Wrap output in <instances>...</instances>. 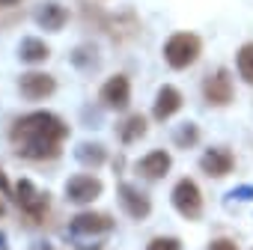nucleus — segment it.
Segmentation results:
<instances>
[{
  "instance_id": "1",
  "label": "nucleus",
  "mask_w": 253,
  "mask_h": 250,
  "mask_svg": "<svg viewBox=\"0 0 253 250\" xmlns=\"http://www.w3.org/2000/svg\"><path fill=\"white\" fill-rule=\"evenodd\" d=\"M66 134H69V125L60 116L36 110V113L21 116L12 125L9 140H12V146H15V152L21 158L45 161V158H57L60 155V146L66 140Z\"/></svg>"
},
{
  "instance_id": "2",
  "label": "nucleus",
  "mask_w": 253,
  "mask_h": 250,
  "mask_svg": "<svg viewBox=\"0 0 253 250\" xmlns=\"http://www.w3.org/2000/svg\"><path fill=\"white\" fill-rule=\"evenodd\" d=\"M110 229H113V220L107 214H92V211H84V214L72 217V223H69V232H72L78 250H95V247H101L98 241Z\"/></svg>"
},
{
  "instance_id": "3",
  "label": "nucleus",
  "mask_w": 253,
  "mask_h": 250,
  "mask_svg": "<svg viewBox=\"0 0 253 250\" xmlns=\"http://www.w3.org/2000/svg\"><path fill=\"white\" fill-rule=\"evenodd\" d=\"M200 51H203L200 36H194V33H176V36H170L167 45H164V60H167L173 69H188V66L197 63Z\"/></svg>"
},
{
  "instance_id": "4",
  "label": "nucleus",
  "mask_w": 253,
  "mask_h": 250,
  "mask_svg": "<svg viewBox=\"0 0 253 250\" xmlns=\"http://www.w3.org/2000/svg\"><path fill=\"white\" fill-rule=\"evenodd\" d=\"M15 200H18V206H21V211L27 214V217H33V220H39V217H45V211H48V197L42 194V191H36V185L30 182V179H21L18 182V188H15Z\"/></svg>"
},
{
  "instance_id": "5",
  "label": "nucleus",
  "mask_w": 253,
  "mask_h": 250,
  "mask_svg": "<svg viewBox=\"0 0 253 250\" xmlns=\"http://www.w3.org/2000/svg\"><path fill=\"white\" fill-rule=\"evenodd\" d=\"M173 206L182 217H200L203 211V197H200V188L191 182V179H182L176 188H173Z\"/></svg>"
},
{
  "instance_id": "6",
  "label": "nucleus",
  "mask_w": 253,
  "mask_h": 250,
  "mask_svg": "<svg viewBox=\"0 0 253 250\" xmlns=\"http://www.w3.org/2000/svg\"><path fill=\"white\" fill-rule=\"evenodd\" d=\"M101 101L113 110H122V107H128L131 101V83L125 75H113L104 86H101Z\"/></svg>"
},
{
  "instance_id": "7",
  "label": "nucleus",
  "mask_w": 253,
  "mask_h": 250,
  "mask_svg": "<svg viewBox=\"0 0 253 250\" xmlns=\"http://www.w3.org/2000/svg\"><path fill=\"white\" fill-rule=\"evenodd\" d=\"M18 89H21V95H24V98L39 101V98L51 95V92L57 89V83H54V78H51V75H45V72H30V75H21Z\"/></svg>"
},
{
  "instance_id": "8",
  "label": "nucleus",
  "mask_w": 253,
  "mask_h": 250,
  "mask_svg": "<svg viewBox=\"0 0 253 250\" xmlns=\"http://www.w3.org/2000/svg\"><path fill=\"white\" fill-rule=\"evenodd\" d=\"M203 92H206V101L209 104H217V107L229 104L232 101V81H229V75L223 69L214 72V75H209L206 83H203Z\"/></svg>"
},
{
  "instance_id": "9",
  "label": "nucleus",
  "mask_w": 253,
  "mask_h": 250,
  "mask_svg": "<svg viewBox=\"0 0 253 250\" xmlns=\"http://www.w3.org/2000/svg\"><path fill=\"white\" fill-rule=\"evenodd\" d=\"M101 194V182L95 176H72L66 182V197L72 203H92Z\"/></svg>"
},
{
  "instance_id": "10",
  "label": "nucleus",
  "mask_w": 253,
  "mask_h": 250,
  "mask_svg": "<svg viewBox=\"0 0 253 250\" xmlns=\"http://www.w3.org/2000/svg\"><path fill=\"white\" fill-rule=\"evenodd\" d=\"M33 18H36V24H39L42 30L57 33V30H63V27H66L69 12H66V6H60V3H54V0H48V3H42V6L33 12Z\"/></svg>"
},
{
  "instance_id": "11",
  "label": "nucleus",
  "mask_w": 253,
  "mask_h": 250,
  "mask_svg": "<svg viewBox=\"0 0 253 250\" xmlns=\"http://www.w3.org/2000/svg\"><path fill=\"white\" fill-rule=\"evenodd\" d=\"M119 203H122V208H125V211H128L131 217H137V220H140V217H146V214H149V208H152V206H149V197H146V194H140L134 185H122V188H119Z\"/></svg>"
},
{
  "instance_id": "12",
  "label": "nucleus",
  "mask_w": 253,
  "mask_h": 250,
  "mask_svg": "<svg viewBox=\"0 0 253 250\" xmlns=\"http://www.w3.org/2000/svg\"><path fill=\"white\" fill-rule=\"evenodd\" d=\"M179 107H182V92H179L176 86H161V89H158V98H155V110H152L155 119L164 122V119H170Z\"/></svg>"
},
{
  "instance_id": "13",
  "label": "nucleus",
  "mask_w": 253,
  "mask_h": 250,
  "mask_svg": "<svg viewBox=\"0 0 253 250\" xmlns=\"http://www.w3.org/2000/svg\"><path fill=\"white\" fill-rule=\"evenodd\" d=\"M200 167H203V173H209V176H226L229 170H232V155L226 152V149H209L203 158H200Z\"/></svg>"
},
{
  "instance_id": "14",
  "label": "nucleus",
  "mask_w": 253,
  "mask_h": 250,
  "mask_svg": "<svg viewBox=\"0 0 253 250\" xmlns=\"http://www.w3.org/2000/svg\"><path fill=\"white\" fill-rule=\"evenodd\" d=\"M167 170H170V155L161 152V149L149 152L146 158L137 161V173L146 176V179H161V176H167Z\"/></svg>"
},
{
  "instance_id": "15",
  "label": "nucleus",
  "mask_w": 253,
  "mask_h": 250,
  "mask_svg": "<svg viewBox=\"0 0 253 250\" xmlns=\"http://www.w3.org/2000/svg\"><path fill=\"white\" fill-rule=\"evenodd\" d=\"M18 57L24 60V63H45L48 57H51V51H48V45L42 42V39H24L21 45H18Z\"/></svg>"
},
{
  "instance_id": "16",
  "label": "nucleus",
  "mask_w": 253,
  "mask_h": 250,
  "mask_svg": "<svg viewBox=\"0 0 253 250\" xmlns=\"http://www.w3.org/2000/svg\"><path fill=\"white\" fill-rule=\"evenodd\" d=\"M146 134V119L137 113V116H128L122 125H119V137H122V143H134V140H140Z\"/></svg>"
},
{
  "instance_id": "17",
  "label": "nucleus",
  "mask_w": 253,
  "mask_h": 250,
  "mask_svg": "<svg viewBox=\"0 0 253 250\" xmlns=\"http://www.w3.org/2000/svg\"><path fill=\"white\" fill-rule=\"evenodd\" d=\"M78 161L81 164H86V167H98V164H104V146H98V143H81L78 146Z\"/></svg>"
},
{
  "instance_id": "18",
  "label": "nucleus",
  "mask_w": 253,
  "mask_h": 250,
  "mask_svg": "<svg viewBox=\"0 0 253 250\" xmlns=\"http://www.w3.org/2000/svg\"><path fill=\"white\" fill-rule=\"evenodd\" d=\"M238 75L247 83H253V42L241 45V51H238Z\"/></svg>"
},
{
  "instance_id": "19",
  "label": "nucleus",
  "mask_w": 253,
  "mask_h": 250,
  "mask_svg": "<svg viewBox=\"0 0 253 250\" xmlns=\"http://www.w3.org/2000/svg\"><path fill=\"white\" fill-rule=\"evenodd\" d=\"M197 140H200V131H197V125H191V122L182 125V128L176 131V143L179 146H194Z\"/></svg>"
},
{
  "instance_id": "20",
  "label": "nucleus",
  "mask_w": 253,
  "mask_h": 250,
  "mask_svg": "<svg viewBox=\"0 0 253 250\" xmlns=\"http://www.w3.org/2000/svg\"><path fill=\"white\" fill-rule=\"evenodd\" d=\"M146 250H179V241L176 238H155V241H149Z\"/></svg>"
},
{
  "instance_id": "21",
  "label": "nucleus",
  "mask_w": 253,
  "mask_h": 250,
  "mask_svg": "<svg viewBox=\"0 0 253 250\" xmlns=\"http://www.w3.org/2000/svg\"><path fill=\"white\" fill-rule=\"evenodd\" d=\"M6 197H9V182H6L3 170H0V214L6 211Z\"/></svg>"
},
{
  "instance_id": "22",
  "label": "nucleus",
  "mask_w": 253,
  "mask_h": 250,
  "mask_svg": "<svg viewBox=\"0 0 253 250\" xmlns=\"http://www.w3.org/2000/svg\"><path fill=\"white\" fill-rule=\"evenodd\" d=\"M209 250H238L232 241H226V238H217V241H211V247Z\"/></svg>"
},
{
  "instance_id": "23",
  "label": "nucleus",
  "mask_w": 253,
  "mask_h": 250,
  "mask_svg": "<svg viewBox=\"0 0 253 250\" xmlns=\"http://www.w3.org/2000/svg\"><path fill=\"white\" fill-rule=\"evenodd\" d=\"M18 0H0V6H15Z\"/></svg>"
},
{
  "instance_id": "24",
  "label": "nucleus",
  "mask_w": 253,
  "mask_h": 250,
  "mask_svg": "<svg viewBox=\"0 0 253 250\" xmlns=\"http://www.w3.org/2000/svg\"><path fill=\"white\" fill-rule=\"evenodd\" d=\"M39 250H51V247H39Z\"/></svg>"
}]
</instances>
